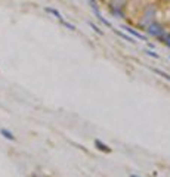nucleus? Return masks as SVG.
Returning <instances> with one entry per match:
<instances>
[{"instance_id":"nucleus-1","label":"nucleus","mask_w":170,"mask_h":177,"mask_svg":"<svg viewBox=\"0 0 170 177\" xmlns=\"http://www.w3.org/2000/svg\"><path fill=\"white\" fill-rule=\"evenodd\" d=\"M158 12H160V5H158L157 2H150V3H147V5L142 7V14H141V18L138 21V27L143 30L148 24L157 21Z\"/></svg>"},{"instance_id":"nucleus-2","label":"nucleus","mask_w":170,"mask_h":177,"mask_svg":"<svg viewBox=\"0 0 170 177\" xmlns=\"http://www.w3.org/2000/svg\"><path fill=\"white\" fill-rule=\"evenodd\" d=\"M127 5H129V0H108L109 12L118 19H123L126 16L124 10H126Z\"/></svg>"},{"instance_id":"nucleus-3","label":"nucleus","mask_w":170,"mask_h":177,"mask_svg":"<svg viewBox=\"0 0 170 177\" xmlns=\"http://www.w3.org/2000/svg\"><path fill=\"white\" fill-rule=\"evenodd\" d=\"M143 31H145V34L151 35V37H160V35H163L164 33H166L164 25L163 24H160L158 21H154V22L148 24L147 27L143 28Z\"/></svg>"},{"instance_id":"nucleus-4","label":"nucleus","mask_w":170,"mask_h":177,"mask_svg":"<svg viewBox=\"0 0 170 177\" xmlns=\"http://www.w3.org/2000/svg\"><path fill=\"white\" fill-rule=\"evenodd\" d=\"M92 10H93V15L98 18V21H99V22H102V24H104L107 28H111V30L114 28V27H113V24H111V22H109V21L107 19V18H105V16H104L101 12H99V6H98V5H93V6H92Z\"/></svg>"},{"instance_id":"nucleus-5","label":"nucleus","mask_w":170,"mask_h":177,"mask_svg":"<svg viewBox=\"0 0 170 177\" xmlns=\"http://www.w3.org/2000/svg\"><path fill=\"white\" fill-rule=\"evenodd\" d=\"M123 30H126L127 33L130 34V37H133V39H138V40H141V41H147V35H143L141 34L139 31H136L135 28H132L130 25H123Z\"/></svg>"},{"instance_id":"nucleus-6","label":"nucleus","mask_w":170,"mask_h":177,"mask_svg":"<svg viewBox=\"0 0 170 177\" xmlns=\"http://www.w3.org/2000/svg\"><path fill=\"white\" fill-rule=\"evenodd\" d=\"M45 10H46V12H48V14H50V15H53L55 18H56V19L59 21V22H61V21H64V16H62V14L61 12H59V10H58V9H53V7H45Z\"/></svg>"},{"instance_id":"nucleus-7","label":"nucleus","mask_w":170,"mask_h":177,"mask_svg":"<svg viewBox=\"0 0 170 177\" xmlns=\"http://www.w3.org/2000/svg\"><path fill=\"white\" fill-rule=\"evenodd\" d=\"M113 31H114V33H116L117 35H120V37H121L123 40L129 41V43H136L133 37H130V35H127L126 33H123V31H120V30H116V28H113Z\"/></svg>"},{"instance_id":"nucleus-8","label":"nucleus","mask_w":170,"mask_h":177,"mask_svg":"<svg viewBox=\"0 0 170 177\" xmlns=\"http://www.w3.org/2000/svg\"><path fill=\"white\" fill-rule=\"evenodd\" d=\"M95 146L99 150H102V152H107V154H109V152H111V148H109V146H107L105 143H102L101 140H98V139L95 140Z\"/></svg>"},{"instance_id":"nucleus-9","label":"nucleus","mask_w":170,"mask_h":177,"mask_svg":"<svg viewBox=\"0 0 170 177\" xmlns=\"http://www.w3.org/2000/svg\"><path fill=\"white\" fill-rule=\"evenodd\" d=\"M0 134L5 137V139H7V140H12V142L15 140L14 133H12V131H9L7 129H0Z\"/></svg>"},{"instance_id":"nucleus-10","label":"nucleus","mask_w":170,"mask_h":177,"mask_svg":"<svg viewBox=\"0 0 170 177\" xmlns=\"http://www.w3.org/2000/svg\"><path fill=\"white\" fill-rule=\"evenodd\" d=\"M152 71H154L155 74H158L160 77H163V78H166L167 81H170V74H167V72H164V71H161V69H158V68H152Z\"/></svg>"},{"instance_id":"nucleus-11","label":"nucleus","mask_w":170,"mask_h":177,"mask_svg":"<svg viewBox=\"0 0 170 177\" xmlns=\"http://www.w3.org/2000/svg\"><path fill=\"white\" fill-rule=\"evenodd\" d=\"M87 24H89V25H90V28H93V30H95V33H98V34H99V35H104V31H102L101 28H99V27H98V25H96L95 22H92V21H89Z\"/></svg>"},{"instance_id":"nucleus-12","label":"nucleus","mask_w":170,"mask_h":177,"mask_svg":"<svg viewBox=\"0 0 170 177\" xmlns=\"http://www.w3.org/2000/svg\"><path fill=\"white\" fill-rule=\"evenodd\" d=\"M158 39H161V41H163L164 44H166L167 47H170V34H166V33H164V34L160 35Z\"/></svg>"},{"instance_id":"nucleus-13","label":"nucleus","mask_w":170,"mask_h":177,"mask_svg":"<svg viewBox=\"0 0 170 177\" xmlns=\"http://www.w3.org/2000/svg\"><path fill=\"white\" fill-rule=\"evenodd\" d=\"M61 24L64 25L65 28H68V30H71V31H75V25L74 24H71V22H68V21H61Z\"/></svg>"},{"instance_id":"nucleus-14","label":"nucleus","mask_w":170,"mask_h":177,"mask_svg":"<svg viewBox=\"0 0 170 177\" xmlns=\"http://www.w3.org/2000/svg\"><path fill=\"white\" fill-rule=\"evenodd\" d=\"M145 53L148 55V56H151V58H154V59H160V55H157L154 50H150V49H147V50H145Z\"/></svg>"},{"instance_id":"nucleus-15","label":"nucleus","mask_w":170,"mask_h":177,"mask_svg":"<svg viewBox=\"0 0 170 177\" xmlns=\"http://www.w3.org/2000/svg\"><path fill=\"white\" fill-rule=\"evenodd\" d=\"M130 177H141V176H136V174H132V176Z\"/></svg>"}]
</instances>
